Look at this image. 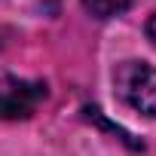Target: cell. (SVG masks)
<instances>
[{
    "mask_svg": "<svg viewBox=\"0 0 156 156\" xmlns=\"http://www.w3.org/2000/svg\"><path fill=\"white\" fill-rule=\"evenodd\" d=\"M80 3L95 19H113V16H122L132 6V0H80Z\"/></svg>",
    "mask_w": 156,
    "mask_h": 156,
    "instance_id": "3957f363",
    "label": "cell"
},
{
    "mask_svg": "<svg viewBox=\"0 0 156 156\" xmlns=\"http://www.w3.org/2000/svg\"><path fill=\"white\" fill-rule=\"evenodd\" d=\"M147 40H150V43L156 46V12H153V16L147 19Z\"/></svg>",
    "mask_w": 156,
    "mask_h": 156,
    "instance_id": "277c9868",
    "label": "cell"
},
{
    "mask_svg": "<svg viewBox=\"0 0 156 156\" xmlns=\"http://www.w3.org/2000/svg\"><path fill=\"white\" fill-rule=\"evenodd\" d=\"M116 95L138 113L156 119V67L147 61H122L113 70Z\"/></svg>",
    "mask_w": 156,
    "mask_h": 156,
    "instance_id": "6da1fadb",
    "label": "cell"
},
{
    "mask_svg": "<svg viewBox=\"0 0 156 156\" xmlns=\"http://www.w3.org/2000/svg\"><path fill=\"white\" fill-rule=\"evenodd\" d=\"M49 89L40 80L0 73V119H28L46 101Z\"/></svg>",
    "mask_w": 156,
    "mask_h": 156,
    "instance_id": "7a4b0ae2",
    "label": "cell"
}]
</instances>
